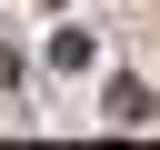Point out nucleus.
<instances>
[{"label":"nucleus","instance_id":"obj_1","mask_svg":"<svg viewBox=\"0 0 160 150\" xmlns=\"http://www.w3.org/2000/svg\"><path fill=\"white\" fill-rule=\"evenodd\" d=\"M50 70H90V30H50Z\"/></svg>","mask_w":160,"mask_h":150}]
</instances>
